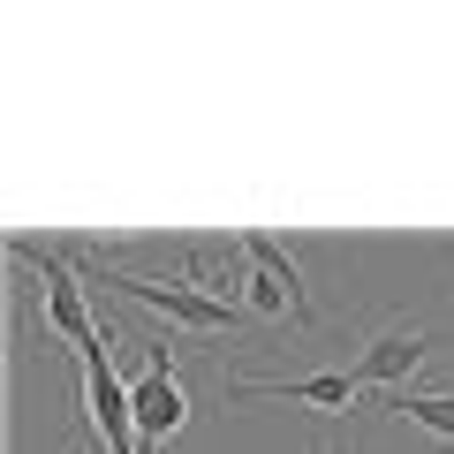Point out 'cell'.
<instances>
[{
    "instance_id": "cell-1",
    "label": "cell",
    "mask_w": 454,
    "mask_h": 454,
    "mask_svg": "<svg viewBox=\"0 0 454 454\" xmlns=\"http://www.w3.org/2000/svg\"><path fill=\"white\" fill-rule=\"evenodd\" d=\"M68 258H83V273H91V288H114V295H137V303L167 310V325H182V333H235V295H212L197 288V280H145V273H121V265H106L98 250H68Z\"/></svg>"
},
{
    "instance_id": "cell-2",
    "label": "cell",
    "mask_w": 454,
    "mask_h": 454,
    "mask_svg": "<svg viewBox=\"0 0 454 454\" xmlns=\"http://www.w3.org/2000/svg\"><path fill=\"white\" fill-rule=\"evenodd\" d=\"M16 250L23 265L38 273V288H46V325L68 340V348H83V340H98V325H91V303H83V280L68 273V250H46V243H31V235H16Z\"/></svg>"
},
{
    "instance_id": "cell-3",
    "label": "cell",
    "mask_w": 454,
    "mask_h": 454,
    "mask_svg": "<svg viewBox=\"0 0 454 454\" xmlns=\"http://www.w3.org/2000/svg\"><path fill=\"white\" fill-rule=\"evenodd\" d=\"M76 364H83V402H91V424L106 432V447H114V454H145V439H137V402H129V387L114 379V348H106V333L83 340Z\"/></svg>"
},
{
    "instance_id": "cell-4",
    "label": "cell",
    "mask_w": 454,
    "mask_h": 454,
    "mask_svg": "<svg viewBox=\"0 0 454 454\" xmlns=\"http://www.w3.org/2000/svg\"><path fill=\"white\" fill-rule=\"evenodd\" d=\"M145 348H152V364L129 387V402H137V439H145V454H152L160 439H175L182 424H190V394H182V379H175V348H167V340H145Z\"/></svg>"
},
{
    "instance_id": "cell-5",
    "label": "cell",
    "mask_w": 454,
    "mask_h": 454,
    "mask_svg": "<svg viewBox=\"0 0 454 454\" xmlns=\"http://www.w3.org/2000/svg\"><path fill=\"white\" fill-rule=\"evenodd\" d=\"M424 348H432V340H424L417 325H387V333H372L356 348L348 379H356V387H409V372L424 364Z\"/></svg>"
},
{
    "instance_id": "cell-6",
    "label": "cell",
    "mask_w": 454,
    "mask_h": 454,
    "mask_svg": "<svg viewBox=\"0 0 454 454\" xmlns=\"http://www.w3.org/2000/svg\"><path fill=\"white\" fill-rule=\"evenodd\" d=\"M235 394H288V402H310V409H348V402H356V379H348V372H303V379H243Z\"/></svg>"
},
{
    "instance_id": "cell-7",
    "label": "cell",
    "mask_w": 454,
    "mask_h": 454,
    "mask_svg": "<svg viewBox=\"0 0 454 454\" xmlns=\"http://www.w3.org/2000/svg\"><path fill=\"white\" fill-rule=\"evenodd\" d=\"M235 250H243L250 265H265V273H280V280H288V288H295V303H303V325H318V303H310V288H303V273H295V250H288V243H273V235H243Z\"/></svg>"
},
{
    "instance_id": "cell-8",
    "label": "cell",
    "mask_w": 454,
    "mask_h": 454,
    "mask_svg": "<svg viewBox=\"0 0 454 454\" xmlns=\"http://www.w3.org/2000/svg\"><path fill=\"white\" fill-rule=\"evenodd\" d=\"M387 409L402 424H424L432 439H454V394H417V387H394L387 394Z\"/></svg>"
}]
</instances>
